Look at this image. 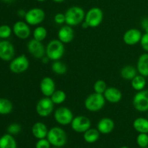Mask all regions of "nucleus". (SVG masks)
Returning a JSON list of instances; mask_svg holds the SVG:
<instances>
[{
	"label": "nucleus",
	"mask_w": 148,
	"mask_h": 148,
	"mask_svg": "<svg viewBox=\"0 0 148 148\" xmlns=\"http://www.w3.org/2000/svg\"><path fill=\"white\" fill-rule=\"evenodd\" d=\"M51 69L53 73H55L57 75H63L67 72L68 68L67 66L61 62L60 60L53 61V62L51 64Z\"/></svg>",
	"instance_id": "obj_27"
},
{
	"label": "nucleus",
	"mask_w": 148,
	"mask_h": 148,
	"mask_svg": "<svg viewBox=\"0 0 148 148\" xmlns=\"http://www.w3.org/2000/svg\"><path fill=\"white\" fill-rule=\"evenodd\" d=\"M137 143L139 147L141 148L148 146V134L146 133H139L137 137Z\"/></svg>",
	"instance_id": "obj_32"
},
{
	"label": "nucleus",
	"mask_w": 148,
	"mask_h": 148,
	"mask_svg": "<svg viewBox=\"0 0 148 148\" xmlns=\"http://www.w3.org/2000/svg\"><path fill=\"white\" fill-rule=\"evenodd\" d=\"M30 66L29 59L25 54L14 58L10 64V69L14 74H21L28 69Z\"/></svg>",
	"instance_id": "obj_8"
},
{
	"label": "nucleus",
	"mask_w": 148,
	"mask_h": 148,
	"mask_svg": "<svg viewBox=\"0 0 148 148\" xmlns=\"http://www.w3.org/2000/svg\"><path fill=\"white\" fill-rule=\"evenodd\" d=\"M103 96L106 101L111 103H117L121 101L122 98V93L119 89L114 87L107 88L103 93Z\"/></svg>",
	"instance_id": "obj_18"
},
{
	"label": "nucleus",
	"mask_w": 148,
	"mask_h": 148,
	"mask_svg": "<svg viewBox=\"0 0 148 148\" xmlns=\"http://www.w3.org/2000/svg\"><path fill=\"white\" fill-rule=\"evenodd\" d=\"M120 148H129V147H127V146H123V147H121Z\"/></svg>",
	"instance_id": "obj_45"
},
{
	"label": "nucleus",
	"mask_w": 148,
	"mask_h": 148,
	"mask_svg": "<svg viewBox=\"0 0 148 148\" xmlns=\"http://www.w3.org/2000/svg\"><path fill=\"white\" fill-rule=\"evenodd\" d=\"M47 140L52 146L62 147L66 145L67 141V136L62 128L59 127H53L48 132Z\"/></svg>",
	"instance_id": "obj_3"
},
{
	"label": "nucleus",
	"mask_w": 148,
	"mask_h": 148,
	"mask_svg": "<svg viewBox=\"0 0 148 148\" xmlns=\"http://www.w3.org/2000/svg\"><path fill=\"white\" fill-rule=\"evenodd\" d=\"M0 148H17L15 139L9 133L4 134L0 137Z\"/></svg>",
	"instance_id": "obj_24"
},
{
	"label": "nucleus",
	"mask_w": 148,
	"mask_h": 148,
	"mask_svg": "<svg viewBox=\"0 0 148 148\" xmlns=\"http://www.w3.org/2000/svg\"><path fill=\"white\" fill-rule=\"evenodd\" d=\"M25 14H26V12L23 10H19L18 11H17V14H18L19 17H25Z\"/></svg>",
	"instance_id": "obj_39"
},
{
	"label": "nucleus",
	"mask_w": 148,
	"mask_h": 148,
	"mask_svg": "<svg viewBox=\"0 0 148 148\" xmlns=\"http://www.w3.org/2000/svg\"><path fill=\"white\" fill-rule=\"evenodd\" d=\"M107 89V85L105 81L103 79H98L96 82L94 83L93 90L94 92L99 94H103V95L104 92Z\"/></svg>",
	"instance_id": "obj_31"
},
{
	"label": "nucleus",
	"mask_w": 148,
	"mask_h": 148,
	"mask_svg": "<svg viewBox=\"0 0 148 148\" xmlns=\"http://www.w3.org/2000/svg\"><path fill=\"white\" fill-rule=\"evenodd\" d=\"M27 49L33 57L41 59L46 56V47L41 41L31 39L27 43Z\"/></svg>",
	"instance_id": "obj_11"
},
{
	"label": "nucleus",
	"mask_w": 148,
	"mask_h": 148,
	"mask_svg": "<svg viewBox=\"0 0 148 148\" xmlns=\"http://www.w3.org/2000/svg\"><path fill=\"white\" fill-rule=\"evenodd\" d=\"M53 118L57 124L62 126H66L71 124L74 119L72 111L66 106L59 107L53 114Z\"/></svg>",
	"instance_id": "obj_7"
},
{
	"label": "nucleus",
	"mask_w": 148,
	"mask_h": 148,
	"mask_svg": "<svg viewBox=\"0 0 148 148\" xmlns=\"http://www.w3.org/2000/svg\"><path fill=\"white\" fill-rule=\"evenodd\" d=\"M31 132L34 137H36L38 140H40V139L46 138L47 137L49 130L44 123L39 121L33 124Z\"/></svg>",
	"instance_id": "obj_20"
},
{
	"label": "nucleus",
	"mask_w": 148,
	"mask_h": 148,
	"mask_svg": "<svg viewBox=\"0 0 148 148\" xmlns=\"http://www.w3.org/2000/svg\"><path fill=\"white\" fill-rule=\"evenodd\" d=\"M48 32L46 27L43 26L38 25L36 28L34 29L33 32V38L36 40H38V41H43L47 37Z\"/></svg>",
	"instance_id": "obj_30"
},
{
	"label": "nucleus",
	"mask_w": 148,
	"mask_h": 148,
	"mask_svg": "<svg viewBox=\"0 0 148 148\" xmlns=\"http://www.w3.org/2000/svg\"><path fill=\"white\" fill-rule=\"evenodd\" d=\"M100 137V132L97 129L90 128L85 132L83 133V138L86 143L92 144L98 140Z\"/></svg>",
	"instance_id": "obj_26"
},
{
	"label": "nucleus",
	"mask_w": 148,
	"mask_h": 148,
	"mask_svg": "<svg viewBox=\"0 0 148 148\" xmlns=\"http://www.w3.org/2000/svg\"><path fill=\"white\" fill-rule=\"evenodd\" d=\"M146 85H147V81L145 79V77L140 75V74L134 77L131 80L132 88L137 92L144 90Z\"/></svg>",
	"instance_id": "obj_25"
},
{
	"label": "nucleus",
	"mask_w": 148,
	"mask_h": 148,
	"mask_svg": "<svg viewBox=\"0 0 148 148\" xmlns=\"http://www.w3.org/2000/svg\"><path fill=\"white\" fill-rule=\"evenodd\" d=\"M66 22L65 24L69 26H77L85 20V12L83 9L78 6H73L68 9L64 13Z\"/></svg>",
	"instance_id": "obj_1"
},
{
	"label": "nucleus",
	"mask_w": 148,
	"mask_h": 148,
	"mask_svg": "<svg viewBox=\"0 0 148 148\" xmlns=\"http://www.w3.org/2000/svg\"><path fill=\"white\" fill-rule=\"evenodd\" d=\"M64 52V44L59 39L50 40L46 47V56L53 62L60 60L63 57Z\"/></svg>",
	"instance_id": "obj_2"
},
{
	"label": "nucleus",
	"mask_w": 148,
	"mask_h": 148,
	"mask_svg": "<svg viewBox=\"0 0 148 148\" xmlns=\"http://www.w3.org/2000/svg\"><path fill=\"white\" fill-rule=\"evenodd\" d=\"M143 33L139 29L131 28L127 30L123 36L124 43L128 46H135L141 40Z\"/></svg>",
	"instance_id": "obj_15"
},
{
	"label": "nucleus",
	"mask_w": 148,
	"mask_h": 148,
	"mask_svg": "<svg viewBox=\"0 0 148 148\" xmlns=\"http://www.w3.org/2000/svg\"><path fill=\"white\" fill-rule=\"evenodd\" d=\"M1 1H2L4 3H11L12 1H14V0H1Z\"/></svg>",
	"instance_id": "obj_42"
},
{
	"label": "nucleus",
	"mask_w": 148,
	"mask_h": 148,
	"mask_svg": "<svg viewBox=\"0 0 148 148\" xmlns=\"http://www.w3.org/2000/svg\"><path fill=\"white\" fill-rule=\"evenodd\" d=\"M12 31L18 38L25 40L30 37L31 34L30 25L25 21H17L14 24Z\"/></svg>",
	"instance_id": "obj_14"
},
{
	"label": "nucleus",
	"mask_w": 148,
	"mask_h": 148,
	"mask_svg": "<svg viewBox=\"0 0 148 148\" xmlns=\"http://www.w3.org/2000/svg\"><path fill=\"white\" fill-rule=\"evenodd\" d=\"M81 25H82V27L83 29H87V28H88V27H89L88 25L87 24V23H85V21H83L82 23H81Z\"/></svg>",
	"instance_id": "obj_41"
},
{
	"label": "nucleus",
	"mask_w": 148,
	"mask_h": 148,
	"mask_svg": "<svg viewBox=\"0 0 148 148\" xmlns=\"http://www.w3.org/2000/svg\"><path fill=\"white\" fill-rule=\"evenodd\" d=\"M54 103L49 97H44L38 101L36 110L38 115L40 117H48L53 113Z\"/></svg>",
	"instance_id": "obj_9"
},
{
	"label": "nucleus",
	"mask_w": 148,
	"mask_h": 148,
	"mask_svg": "<svg viewBox=\"0 0 148 148\" xmlns=\"http://www.w3.org/2000/svg\"><path fill=\"white\" fill-rule=\"evenodd\" d=\"M36 1H39V2H43V1H46V0H36Z\"/></svg>",
	"instance_id": "obj_44"
},
{
	"label": "nucleus",
	"mask_w": 148,
	"mask_h": 148,
	"mask_svg": "<svg viewBox=\"0 0 148 148\" xmlns=\"http://www.w3.org/2000/svg\"><path fill=\"white\" fill-rule=\"evenodd\" d=\"M21 126L17 123H13V124H10L7 127V132L9 134L12 135H15V134H19L21 132Z\"/></svg>",
	"instance_id": "obj_34"
},
{
	"label": "nucleus",
	"mask_w": 148,
	"mask_h": 148,
	"mask_svg": "<svg viewBox=\"0 0 148 148\" xmlns=\"http://www.w3.org/2000/svg\"><path fill=\"white\" fill-rule=\"evenodd\" d=\"M103 20V12L99 7H92L85 14L84 21L89 27L95 28L102 23Z\"/></svg>",
	"instance_id": "obj_5"
},
{
	"label": "nucleus",
	"mask_w": 148,
	"mask_h": 148,
	"mask_svg": "<svg viewBox=\"0 0 148 148\" xmlns=\"http://www.w3.org/2000/svg\"><path fill=\"white\" fill-rule=\"evenodd\" d=\"M53 21L57 25L64 24L65 22H66L65 14L63 13H57V14H55L54 17H53Z\"/></svg>",
	"instance_id": "obj_37"
},
{
	"label": "nucleus",
	"mask_w": 148,
	"mask_h": 148,
	"mask_svg": "<svg viewBox=\"0 0 148 148\" xmlns=\"http://www.w3.org/2000/svg\"><path fill=\"white\" fill-rule=\"evenodd\" d=\"M133 127L138 133L148 134V119L138 117L133 121Z\"/></svg>",
	"instance_id": "obj_22"
},
{
	"label": "nucleus",
	"mask_w": 148,
	"mask_h": 148,
	"mask_svg": "<svg viewBox=\"0 0 148 148\" xmlns=\"http://www.w3.org/2000/svg\"><path fill=\"white\" fill-rule=\"evenodd\" d=\"M137 72L144 77H148V53H143L138 58L137 63Z\"/></svg>",
	"instance_id": "obj_21"
},
{
	"label": "nucleus",
	"mask_w": 148,
	"mask_h": 148,
	"mask_svg": "<svg viewBox=\"0 0 148 148\" xmlns=\"http://www.w3.org/2000/svg\"><path fill=\"white\" fill-rule=\"evenodd\" d=\"M144 148H148V146H147V147H144Z\"/></svg>",
	"instance_id": "obj_47"
},
{
	"label": "nucleus",
	"mask_w": 148,
	"mask_h": 148,
	"mask_svg": "<svg viewBox=\"0 0 148 148\" xmlns=\"http://www.w3.org/2000/svg\"><path fill=\"white\" fill-rule=\"evenodd\" d=\"M40 90L45 97L50 98L56 90L54 80L50 77H43L40 82Z\"/></svg>",
	"instance_id": "obj_16"
},
{
	"label": "nucleus",
	"mask_w": 148,
	"mask_h": 148,
	"mask_svg": "<svg viewBox=\"0 0 148 148\" xmlns=\"http://www.w3.org/2000/svg\"><path fill=\"white\" fill-rule=\"evenodd\" d=\"M137 67L132 66V65H127L121 68L120 75L121 77L125 80L131 81L133 78L137 75Z\"/></svg>",
	"instance_id": "obj_23"
},
{
	"label": "nucleus",
	"mask_w": 148,
	"mask_h": 148,
	"mask_svg": "<svg viewBox=\"0 0 148 148\" xmlns=\"http://www.w3.org/2000/svg\"><path fill=\"white\" fill-rule=\"evenodd\" d=\"M54 2H56V3H62L63 2V1H64L65 0H53Z\"/></svg>",
	"instance_id": "obj_43"
},
{
	"label": "nucleus",
	"mask_w": 148,
	"mask_h": 148,
	"mask_svg": "<svg viewBox=\"0 0 148 148\" xmlns=\"http://www.w3.org/2000/svg\"><path fill=\"white\" fill-rule=\"evenodd\" d=\"M50 98L54 105H61L66 101V95L62 90H56Z\"/></svg>",
	"instance_id": "obj_29"
},
{
	"label": "nucleus",
	"mask_w": 148,
	"mask_h": 148,
	"mask_svg": "<svg viewBox=\"0 0 148 148\" xmlns=\"http://www.w3.org/2000/svg\"><path fill=\"white\" fill-rule=\"evenodd\" d=\"M140 43L143 50L146 53H148V33H145L144 34H143Z\"/></svg>",
	"instance_id": "obj_36"
},
{
	"label": "nucleus",
	"mask_w": 148,
	"mask_h": 148,
	"mask_svg": "<svg viewBox=\"0 0 148 148\" xmlns=\"http://www.w3.org/2000/svg\"><path fill=\"white\" fill-rule=\"evenodd\" d=\"M132 104L135 110L139 112L148 111V90L138 91L133 98Z\"/></svg>",
	"instance_id": "obj_10"
},
{
	"label": "nucleus",
	"mask_w": 148,
	"mask_h": 148,
	"mask_svg": "<svg viewBox=\"0 0 148 148\" xmlns=\"http://www.w3.org/2000/svg\"><path fill=\"white\" fill-rule=\"evenodd\" d=\"M106 99L103 94L93 93L88 95L85 99L84 105L85 108L90 112H97L102 109L106 104Z\"/></svg>",
	"instance_id": "obj_4"
},
{
	"label": "nucleus",
	"mask_w": 148,
	"mask_h": 148,
	"mask_svg": "<svg viewBox=\"0 0 148 148\" xmlns=\"http://www.w3.org/2000/svg\"><path fill=\"white\" fill-rule=\"evenodd\" d=\"M91 127V121L89 118L85 116H77L74 117L71 127L72 130L77 133H84Z\"/></svg>",
	"instance_id": "obj_12"
},
{
	"label": "nucleus",
	"mask_w": 148,
	"mask_h": 148,
	"mask_svg": "<svg viewBox=\"0 0 148 148\" xmlns=\"http://www.w3.org/2000/svg\"><path fill=\"white\" fill-rule=\"evenodd\" d=\"M53 148H61V147H53Z\"/></svg>",
	"instance_id": "obj_46"
},
{
	"label": "nucleus",
	"mask_w": 148,
	"mask_h": 148,
	"mask_svg": "<svg viewBox=\"0 0 148 148\" xmlns=\"http://www.w3.org/2000/svg\"><path fill=\"white\" fill-rule=\"evenodd\" d=\"M14 47L9 40H4L0 41V59L5 62H9L14 59Z\"/></svg>",
	"instance_id": "obj_13"
},
{
	"label": "nucleus",
	"mask_w": 148,
	"mask_h": 148,
	"mask_svg": "<svg viewBox=\"0 0 148 148\" xmlns=\"http://www.w3.org/2000/svg\"><path fill=\"white\" fill-rule=\"evenodd\" d=\"M147 119H148V114H147Z\"/></svg>",
	"instance_id": "obj_48"
},
{
	"label": "nucleus",
	"mask_w": 148,
	"mask_h": 148,
	"mask_svg": "<svg viewBox=\"0 0 148 148\" xmlns=\"http://www.w3.org/2000/svg\"><path fill=\"white\" fill-rule=\"evenodd\" d=\"M115 127V123L111 118L105 117L100 119L97 124V130L100 133L103 134H108L114 130Z\"/></svg>",
	"instance_id": "obj_19"
},
{
	"label": "nucleus",
	"mask_w": 148,
	"mask_h": 148,
	"mask_svg": "<svg viewBox=\"0 0 148 148\" xmlns=\"http://www.w3.org/2000/svg\"><path fill=\"white\" fill-rule=\"evenodd\" d=\"M141 27L143 29L145 33H148V17H144L140 23Z\"/></svg>",
	"instance_id": "obj_38"
},
{
	"label": "nucleus",
	"mask_w": 148,
	"mask_h": 148,
	"mask_svg": "<svg viewBox=\"0 0 148 148\" xmlns=\"http://www.w3.org/2000/svg\"><path fill=\"white\" fill-rule=\"evenodd\" d=\"M25 21L32 26L39 25L46 18V13L43 10L38 7L32 8L26 12L25 16Z\"/></svg>",
	"instance_id": "obj_6"
},
{
	"label": "nucleus",
	"mask_w": 148,
	"mask_h": 148,
	"mask_svg": "<svg viewBox=\"0 0 148 148\" xmlns=\"http://www.w3.org/2000/svg\"><path fill=\"white\" fill-rule=\"evenodd\" d=\"M51 143H49L47 138L40 139L37 141L36 144V148H50L51 147Z\"/></svg>",
	"instance_id": "obj_35"
},
{
	"label": "nucleus",
	"mask_w": 148,
	"mask_h": 148,
	"mask_svg": "<svg viewBox=\"0 0 148 148\" xmlns=\"http://www.w3.org/2000/svg\"><path fill=\"white\" fill-rule=\"evenodd\" d=\"M41 61H42V62H43V64H48V63H49V61H50V59H49V57H48V56H45L44 57L42 58Z\"/></svg>",
	"instance_id": "obj_40"
},
{
	"label": "nucleus",
	"mask_w": 148,
	"mask_h": 148,
	"mask_svg": "<svg viewBox=\"0 0 148 148\" xmlns=\"http://www.w3.org/2000/svg\"><path fill=\"white\" fill-rule=\"evenodd\" d=\"M75 38V30L72 26L65 25L61 27L58 31V39L65 44L73 40Z\"/></svg>",
	"instance_id": "obj_17"
},
{
	"label": "nucleus",
	"mask_w": 148,
	"mask_h": 148,
	"mask_svg": "<svg viewBox=\"0 0 148 148\" xmlns=\"http://www.w3.org/2000/svg\"><path fill=\"white\" fill-rule=\"evenodd\" d=\"M12 32V30L10 26L7 25H2L0 26V38H8L11 36Z\"/></svg>",
	"instance_id": "obj_33"
},
{
	"label": "nucleus",
	"mask_w": 148,
	"mask_h": 148,
	"mask_svg": "<svg viewBox=\"0 0 148 148\" xmlns=\"http://www.w3.org/2000/svg\"><path fill=\"white\" fill-rule=\"evenodd\" d=\"M13 105L11 101L6 98H0V114L7 115L12 111Z\"/></svg>",
	"instance_id": "obj_28"
}]
</instances>
